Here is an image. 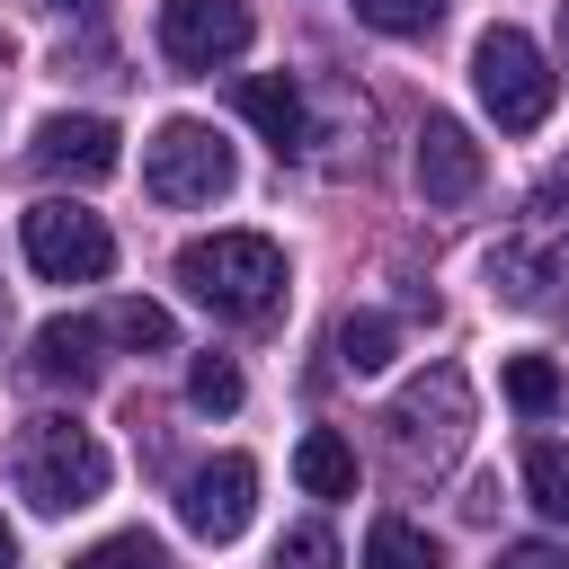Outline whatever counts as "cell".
Instances as JSON below:
<instances>
[{
  "label": "cell",
  "mask_w": 569,
  "mask_h": 569,
  "mask_svg": "<svg viewBox=\"0 0 569 569\" xmlns=\"http://www.w3.org/2000/svg\"><path fill=\"white\" fill-rule=\"evenodd\" d=\"M560 62H569V0H560Z\"/></svg>",
  "instance_id": "cell-27"
},
{
  "label": "cell",
  "mask_w": 569,
  "mask_h": 569,
  "mask_svg": "<svg viewBox=\"0 0 569 569\" xmlns=\"http://www.w3.org/2000/svg\"><path fill=\"white\" fill-rule=\"evenodd\" d=\"M293 480H302L311 498H356V445H347L338 427H311V436L293 445Z\"/></svg>",
  "instance_id": "cell-14"
},
{
  "label": "cell",
  "mask_w": 569,
  "mask_h": 569,
  "mask_svg": "<svg viewBox=\"0 0 569 569\" xmlns=\"http://www.w3.org/2000/svg\"><path fill=\"white\" fill-rule=\"evenodd\" d=\"M71 569H160V542H151V533H107V542H89Z\"/></svg>",
  "instance_id": "cell-22"
},
{
  "label": "cell",
  "mask_w": 569,
  "mask_h": 569,
  "mask_svg": "<svg viewBox=\"0 0 569 569\" xmlns=\"http://www.w3.org/2000/svg\"><path fill=\"white\" fill-rule=\"evenodd\" d=\"M507 400H516L525 418H542V409L560 400V373H551V356H516V365H507Z\"/></svg>",
  "instance_id": "cell-20"
},
{
  "label": "cell",
  "mask_w": 569,
  "mask_h": 569,
  "mask_svg": "<svg viewBox=\"0 0 569 569\" xmlns=\"http://www.w3.org/2000/svg\"><path fill=\"white\" fill-rule=\"evenodd\" d=\"M0 569H18V533L9 525H0Z\"/></svg>",
  "instance_id": "cell-26"
},
{
  "label": "cell",
  "mask_w": 569,
  "mask_h": 569,
  "mask_svg": "<svg viewBox=\"0 0 569 569\" xmlns=\"http://www.w3.org/2000/svg\"><path fill=\"white\" fill-rule=\"evenodd\" d=\"M249 36H258L249 0H160V53L178 71H222L249 53Z\"/></svg>",
  "instance_id": "cell-8"
},
{
  "label": "cell",
  "mask_w": 569,
  "mask_h": 569,
  "mask_svg": "<svg viewBox=\"0 0 569 569\" xmlns=\"http://www.w3.org/2000/svg\"><path fill=\"white\" fill-rule=\"evenodd\" d=\"M391 347H400V320H382V311H347V320H338V365H347V373L391 365Z\"/></svg>",
  "instance_id": "cell-15"
},
{
  "label": "cell",
  "mask_w": 569,
  "mask_h": 569,
  "mask_svg": "<svg viewBox=\"0 0 569 569\" xmlns=\"http://www.w3.org/2000/svg\"><path fill=\"white\" fill-rule=\"evenodd\" d=\"M178 284L222 320H267L284 302V249L267 231H213L178 249Z\"/></svg>",
  "instance_id": "cell-2"
},
{
  "label": "cell",
  "mask_w": 569,
  "mask_h": 569,
  "mask_svg": "<svg viewBox=\"0 0 569 569\" xmlns=\"http://www.w3.org/2000/svg\"><path fill=\"white\" fill-rule=\"evenodd\" d=\"M231 107H240L276 151H293V142H302V89H293L284 71H249V80L231 89Z\"/></svg>",
  "instance_id": "cell-13"
},
{
  "label": "cell",
  "mask_w": 569,
  "mask_h": 569,
  "mask_svg": "<svg viewBox=\"0 0 569 569\" xmlns=\"http://www.w3.org/2000/svg\"><path fill=\"white\" fill-rule=\"evenodd\" d=\"M98 347H107V320H44L36 329V373L44 382H98Z\"/></svg>",
  "instance_id": "cell-12"
},
{
  "label": "cell",
  "mask_w": 569,
  "mask_h": 569,
  "mask_svg": "<svg viewBox=\"0 0 569 569\" xmlns=\"http://www.w3.org/2000/svg\"><path fill=\"white\" fill-rule=\"evenodd\" d=\"M471 89H480L498 133H533L551 116V98H560V80H551V62H542V44L525 27H489L471 44Z\"/></svg>",
  "instance_id": "cell-3"
},
{
  "label": "cell",
  "mask_w": 569,
  "mask_h": 569,
  "mask_svg": "<svg viewBox=\"0 0 569 569\" xmlns=\"http://www.w3.org/2000/svg\"><path fill=\"white\" fill-rule=\"evenodd\" d=\"M18 240H27V267H36L44 284H98V276L116 267V240H107V222H98L89 204H71V196H44V204H27Z\"/></svg>",
  "instance_id": "cell-5"
},
{
  "label": "cell",
  "mask_w": 569,
  "mask_h": 569,
  "mask_svg": "<svg viewBox=\"0 0 569 569\" xmlns=\"http://www.w3.org/2000/svg\"><path fill=\"white\" fill-rule=\"evenodd\" d=\"M187 400H196L204 418H231V409H240V365H231V356H196V365H187Z\"/></svg>",
  "instance_id": "cell-18"
},
{
  "label": "cell",
  "mask_w": 569,
  "mask_h": 569,
  "mask_svg": "<svg viewBox=\"0 0 569 569\" xmlns=\"http://www.w3.org/2000/svg\"><path fill=\"white\" fill-rule=\"evenodd\" d=\"M9 480L36 516H71V507H98L107 498V445L80 427V418H27L18 445H9Z\"/></svg>",
  "instance_id": "cell-1"
},
{
  "label": "cell",
  "mask_w": 569,
  "mask_h": 569,
  "mask_svg": "<svg viewBox=\"0 0 569 569\" xmlns=\"http://www.w3.org/2000/svg\"><path fill=\"white\" fill-rule=\"evenodd\" d=\"M560 276H569V213H560V196H542V204L489 249V293H498V302H551Z\"/></svg>",
  "instance_id": "cell-7"
},
{
  "label": "cell",
  "mask_w": 569,
  "mask_h": 569,
  "mask_svg": "<svg viewBox=\"0 0 569 569\" xmlns=\"http://www.w3.org/2000/svg\"><path fill=\"white\" fill-rule=\"evenodd\" d=\"M525 489H533V507L551 516V525H569V445H525Z\"/></svg>",
  "instance_id": "cell-16"
},
{
  "label": "cell",
  "mask_w": 569,
  "mask_h": 569,
  "mask_svg": "<svg viewBox=\"0 0 569 569\" xmlns=\"http://www.w3.org/2000/svg\"><path fill=\"white\" fill-rule=\"evenodd\" d=\"M418 196L427 204H471L480 196V142L453 116H427L418 124Z\"/></svg>",
  "instance_id": "cell-11"
},
{
  "label": "cell",
  "mask_w": 569,
  "mask_h": 569,
  "mask_svg": "<svg viewBox=\"0 0 569 569\" xmlns=\"http://www.w3.org/2000/svg\"><path fill=\"white\" fill-rule=\"evenodd\" d=\"M276 569H338V542H329V525H293V533L276 542Z\"/></svg>",
  "instance_id": "cell-23"
},
{
  "label": "cell",
  "mask_w": 569,
  "mask_h": 569,
  "mask_svg": "<svg viewBox=\"0 0 569 569\" xmlns=\"http://www.w3.org/2000/svg\"><path fill=\"white\" fill-rule=\"evenodd\" d=\"M356 18L382 27V36H427L445 18V0H356Z\"/></svg>",
  "instance_id": "cell-21"
},
{
  "label": "cell",
  "mask_w": 569,
  "mask_h": 569,
  "mask_svg": "<svg viewBox=\"0 0 569 569\" xmlns=\"http://www.w3.org/2000/svg\"><path fill=\"white\" fill-rule=\"evenodd\" d=\"M498 569H569V551H551V542H507Z\"/></svg>",
  "instance_id": "cell-24"
},
{
  "label": "cell",
  "mask_w": 569,
  "mask_h": 569,
  "mask_svg": "<svg viewBox=\"0 0 569 569\" xmlns=\"http://www.w3.org/2000/svg\"><path fill=\"white\" fill-rule=\"evenodd\" d=\"M365 569H436V542H427L418 525H400V516H382V525L365 533Z\"/></svg>",
  "instance_id": "cell-17"
},
{
  "label": "cell",
  "mask_w": 569,
  "mask_h": 569,
  "mask_svg": "<svg viewBox=\"0 0 569 569\" xmlns=\"http://www.w3.org/2000/svg\"><path fill=\"white\" fill-rule=\"evenodd\" d=\"M116 160H124V151H116V124H107V116H44V124H36V169H44V178L98 187Z\"/></svg>",
  "instance_id": "cell-10"
},
{
  "label": "cell",
  "mask_w": 569,
  "mask_h": 569,
  "mask_svg": "<svg viewBox=\"0 0 569 569\" xmlns=\"http://www.w3.org/2000/svg\"><path fill=\"white\" fill-rule=\"evenodd\" d=\"M249 507H258V462H249V453H213V462H196L187 489H178V516H187L196 542H231V533L249 525Z\"/></svg>",
  "instance_id": "cell-9"
},
{
  "label": "cell",
  "mask_w": 569,
  "mask_h": 569,
  "mask_svg": "<svg viewBox=\"0 0 569 569\" xmlns=\"http://www.w3.org/2000/svg\"><path fill=\"white\" fill-rule=\"evenodd\" d=\"M142 187H151L160 204H213V196L231 187V142H222L213 124H196V116H169V124L142 142Z\"/></svg>",
  "instance_id": "cell-6"
},
{
  "label": "cell",
  "mask_w": 569,
  "mask_h": 569,
  "mask_svg": "<svg viewBox=\"0 0 569 569\" xmlns=\"http://www.w3.org/2000/svg\"><path fill=\"white\" fill-rule=\"evenodd\" d=\"M44 9H71V18H98L107 0H44Z\"/></svg>",
  "instance_id": "cell-25"
},
{
  "label": "cell",
  "mask_w": 569,
  "mask_h": 569,
  "mask_svg": "<svg viewBox=\"0 0 569 569\" xmlns=\"http://www.w3.org/2000/svg\"><path fill=\"white\" fill-rule=\"evenodd\" d=\"M107 338H116V347H169L178 329H169V311H160V302H142V293H124V302L107 311Z\"/></svg>",
  "instance_id": "cell-19"
},
{
  "label": "cell",
  "mask_w": 569,
  "mask_h": 569,
  "mask_svg": "<svg viewBox=\"0 0 569 569\" xmlns=\"http://www.w3.org/2000/svg\"><path fill=\"white\" fill-rule=\"evenodd\" d=\"M382 427H391V453L409 471H445L462 453V427H471V382L453 365H427L418 382H400V400H391Z\"/></svg>",
  "instance_id": "cell-4"
}]
</instances>
